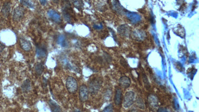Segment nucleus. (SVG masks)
Wrapping results in <instances>:
<instances>
[{
  "mask_svg": "<svg viewBox=\"0 0 199 112\" xmlns=\"http://www.w3.org/2000/svg\"><path fill=\"white\" fill-rule=\"evenodd\" d=\"M102 85L101 80L99 78H95L89 84V91L91 93L95 94L98 92Z\"/></svg>",
  "mask_w": 199,
  "mask_h": 112,
  "instance_id": "f03ea898",
  "label": "nucleus"
},
{
  "mask_svg": "<svg viewBox=\"0 0 199 112\" xmlns=\"http://www.w3.org/2000/svg\"><path fill=\"white\" fill-rule=\"evenodd\" d=\"M134 94L133 92L127 93L124 99V106L125 107H128L133 105L134 102Z\"/></svg>",
  "mask_w": 199,
  "mask_h": 112,
  "instance_id": "423d86ee",
  "label": "nucleus"
},
{
  "mask_svg": "<svg viewBox=\"0 0 199 112\" xmlns=\"http://www.w3.org/2000/svg\"><path fill=\"white\" fill-rule=\"evenodd\" d=\"M20 44L21 49L26 52H29L32 49V44L30 41L26 38H20Z\"/></svg>",
  "mask_w": 199,
  "mask_h": 112,
  "instance_id": "0eeeda50",
  "label": "nucleus"
},
{
  "mask_svg": "<svg viewBox=\"0 0 199 112\" xmlns=\"http://www.w3.org/2000/svg\"><path fill=\"white\" fill-rule=\"evenodd\" d=\"M36 53L37 57L39 59L46 57L47 55V49L45 46L41 45L36 46Z\"/></svg>",
  "mask_w": 199,
  "mask_h": 112,
  "instance_id": "6e6552de",
  "label": "nucleus"
},
{
  "mask_svg": "<svg viewBox=\"0 0 199 112\" xmlns=\"http://www.w3.org/2000/svg\"><path fill=\"white\" fill-rule=\"evenodd\" d=\"M21 90L23 92H28L31 88V83L29 79H27L23 82L21 86Z\"/></svg>",
  "mask_w": 199,
  "mask_h": 112,
  "instance_id": "f8f14e48",
  "label": "nucleus"
},
{
  "mask_svg": "<svg viewBox=\"0 0 199 112\" xmlns=\"http://www.w3.org/2000/svg\"><path fill=\"white\" fill-rule=\"evenodd\" d=\"M122 101V93L120 89H117L115 95V103L116 105L121 104Z\"/></svg>",
  "mask_w": 199,
  "mask_h": 112,
  "instance_id": "4468645a",
  "label": "nucleus"
},
{
  "mask_svg": "<svg viewBox=\"0 0 199 112\" xmlns=\"http://www.w3.org/2000/svg\"><path fill=\"white\" fill-rule=\"evenodd\" d=\"M57 42L58 44H59L62 47H65L67 46L66 40L63 35H59V36H58Z\"/></svg>",
  "mask_w": 199,
  "mask_h": 112,
  "instance_id": "2eb2a0df",
  "label": "nucleus"
},
{
  "mask_svg": "<svg viewBox=\"0 0 199 112\" xmlns=\"http://www.w3.org/2000/svg\"><path fill=\"white\" fill-rule=\"evenodd\" d=\"M25 13V9L23 7H17L14 10L13 18L14 21H18L23 18Z\"/></svg>",
  "mask_w": 199,
  "mask_h": 112,
  "instance_id": "7ed1b4c3",
  "label": "nucleus"
},
{
  "mask_svg": "<svg viewBox=\"0 0 199 112\" xmlns=\"http://www.w3.org/2000/svg\"><path fill=\"white\" fill-rule=\"evenodd\" d=\"M119 83L122 87L126 89V88H128V87L130 86V81L128 77L125 76V77H122L121 78L120 80H119Z\"/></svg>",
  "mask_w": 199,
  "mask_h": 112,
  "instance_id": "ddd939ff",
  "label": "nucleus"
},
{
  "mask_svg": "<svg viewBox=\"0 0 199 112\" xmlns=\"http://www.w3.org/2000/svg\"><path fill=\"white\" fill-rule=\"evenodd\" d=\"M49 105L52 112H62L60 107L53 100H50L49 101Z\"/></svg>",
  "mask_w": 199,
  "mask_h": 112,
  "instance_id": "9d476101",
  "label": "nucleus"
},
{
  "mask_svg": "<svg viewBox=\"0 0 199 112\" xmlns=\"http://www.w3.org/2000/svg\"><path fill=\"white\" fill-rule=\"evenodd\" d=\"M39 2H40V3H41V4L42 5H43V6H44V5H45V4L47 3L46 1H45V0H43V1H42V0H41Z\"/></svg>",
  "mask_w": 199,
  "mask_h": 112,
  "instance_id": "4be33fe9",
  "label": "nucleus"
},
{
  "mask_svg": "<svg viewBox=\"0 0 199 112\" xmlns=\"http://www.w3.org/2000/svg\"><path fill=\"white\" fill-rule=\"evenodd\" d=\"M67 89L70 93H74L78 89V84L76 79L72 76H68L66 81Z\"/></svg>",
  "mask_w": 199,
  "mask_h": 112,
  "instance_id": "f257e3e1",
  "label": "nucleus"
},
{
  "mask_svg": "<svg viewBox=\"0 0 199 112\" xmlns=\"http://www.w3.org/2000/svg\"><path fill=\"white\" fill-rule=\"evenodd\" d=\"M143 82L144 83L145 86L146 87L147 89H149L150 88V86L149 82L148 81L146 75L145 74H143Z\"/></svg>",
  "mask_w": 199,
  "mask_h": 112,
  "instance_id": "6ab92c4d",
  "label": "nucleus"
},
{
  "mask_svg": "<svg viewBox=\"0 0 199 112\" xmlns=\"http://www.w3.org/2000/svg\"><path fill=\"white\" fill-rule=\"evenodd\" d=\"M44 69V67L43 64L41 63H38L35 66V70L38 75H41L43 72Z\"/></svg>",
  "mask_w": 199,
  "mask_h": 112,
  "instance_id": "dca6fc26",
  "label": "nucleus"
},
{
  "mask_svg": "<svg viewBox=\"0 0 199 112\" xmlns=\"http://www.w3.org/2000/svg\"><path fill=\"white\" fill-rule=\"evenodd\" d=\"M73 4L74 6L78 10L81 9L84 6L83 2L81 1H75L73 2Z\"/></svg>",
  "mask_w": 199,
  "mask_h": 112,
  "instance_id": "a211bd4d",
  "label": "nucleus"
},
{
  "mask_svg": "<svg viewBox=\"0 0 199 112\" xmlns=\"http://www.w3.org/2000/svg\"><path fill=\"white\" fill-rule=\"evenodd\" d=\"M5 46L0 42V53L3 51L4 49H5Z\"/></svg>",
  "mask_w": 199,
  "mask_h": 112,
  "instance_id": "412c9836",
  "label": "nucleus"
},
{
  "mask_svg": "<svg viewBox=\"0 0 199 112\" xmlns=\"http://www.w3.org/2000/svg\"><path fill=\"white\" fill-rule=\"evenodd\" d=\"M102 112H114L112 106H109L108 107L106 108Z\"/></svg>",
  "mask_w": 199,
  "mask_h": 112,
  "instance_id": "aec40b11",
  "label": "nucleus"
},
{
  "mask_svg": "<svg viewBox=\"0 0 199 112\" xmlns=\"http://www.w3.org/2000/svg\"><path fill=\"white\" fill-rule=\"evenodd\" d=\"M20 3L24 6L27 7L28 8L33 9L35 6L30 1H20Z\"/></svg>",
  "mask_w": 199,
  "mask_h": 112,
  "instance_id": "f3484780",
  "label": "nucleus"
},
{
  "mask_svg": "<svg viewBox=\"0 0 199 112\" xmlns=\"http://www.w3.org/2000/svg\"><path fill=\"white\" fill-rule=\"evenodd\" d=\"M79 94L81 101L83 102L86 101L89 96V90L87 86L85 85H81L79 88Z\"/></svg>",
  "mask_w": 199,
  "mask_h": 112,
  "instance_id": "20e7f679",
  "label": "nucleus"
},
{
  "mask_svg": "<svg viewBox=\"0 0 199 112\" xmlns=\"http://www.w3.org/2000/svg\"><path fill=\"white\" fill-rule=\"evenodd\" d=\"M11 3L10 2H6L4 3L2 7V13L5 18H8L11 11Z\"/></svg>",
  "mask_w": 199,
  "mask_h": 112,
  "instance_id": "1a4fd4ad",
  "label": "nucleus"
},
{
  "mask_svg": "<svg viewBox=\"0 0 199 112\" xmlns=\"http://www.w3.org/2000/svg\"><path fill=\"white\" fill-rule=\"evenodd\" d=\"M47 15L48 17H49L53 21H55V23L59 24L62 21L60 15L53 10H49L47 12Z\"/></svg>",
  "mask_w": 199,
  "mask_h": 112,
  "instance_id": "39448f33",
  "label": "nucleus"
},
{
  "mask_svg": "<svg viewBox=\"0 0 199 112\" xmlns=\"http://www.w3.org/2000/svg\"><path fill=\"white\" fill-rule=\"evenodd\" d=\"M69 8L68 7H65V8L63 9V14L64 18L69 23H71L72 21V15H71V11L70 12Z\"/></svg>",
  "mask_w": 199,
  "mask_h": 112,
  "instance_id": "9b49d317",
  "label": "nucleus"
},
{
  "mask_svg": "<svg viewBox=\"0 0 199 112\" xmlns=\"http://www.w3.org/2000/svg\"><path fill=\"white\" fill-rule=\"evenodd\" d=\"M74 112H81V111H80L79 110H76L74 111Z\"/></svg>",
  "mask_w": 199,
  "mask_h": 112,
  "instance_id": "5701e85b",
  "label": "nucleus"
}]
</instances>
